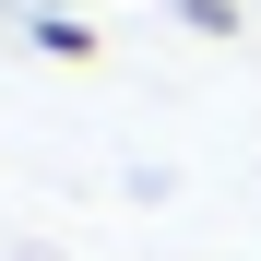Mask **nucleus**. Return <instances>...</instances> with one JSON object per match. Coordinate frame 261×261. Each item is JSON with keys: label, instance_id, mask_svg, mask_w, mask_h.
Listing matches in <instances>:
<instances>
[{"label": "nucleus", "instance_id": "f257e3e1", "mask_svg": "<svg viewBox=\"0 0 261 261\" xmlns=\"http://www.w3.org/2000/svg\"><path fill=\"white\" fill-rule=\"evenodd\" d=\"M24 36H36V48H48V60H95V24H83V12H36Z\"/></svg>", "mask_w": 261, "mask_h": 261}]
</instances>
